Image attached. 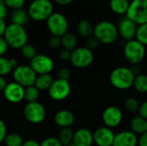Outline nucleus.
<instances>
[{
    "instance_id": "f257e3e1",
    "label": "nucleus",
    "mask_w": 147,
    "mask_h": 146,
    "mask_svg": "<svg viewBox=\"0 0 147 146\" xmlns=\"http://www.w3.org/2000/svg\"><path fill=\"white\" fill-rule=\"evenodd\" d=\"M3 37L7 42L9 47L13 49H20L28 43V33L24 26L14 23L6 26Z\"/></svg>"
},
{
    "instance_id": "f03ea898",
    "label": "nucleus",
    "mask_w": 147,
    "mask_h": 146,
    "mask_svg": "<svg viewBox=\"0 0 147 146\" xmlns=\"http://www.w3.org/2000/svg\"><path fill=\"white\" fill-rule=\"evenodd\" d=\"M93 36L99 43L109 45L114 43L119 34L115 24L109 21H102L94 26Z\"/></svg>"
},
{
    "instance_id": "7ed1b4c3",
    "label": "nucleus",
    "mask_w": 147,
    "mask_h": 146,
    "mask_svg": "<svg viewBox=\"0 0 147 146\" xmlns=\"http://www.w3.org/2000/svg\"><path fill=\"white\" fill-rule=\"evenodd\" d=\"M134 74L130 68L121 66L114 69L109 75V82L111 85L120 90L130 89L133 86Z\"/></svg>"
},
{
    "instance_id": "20e7f679",
    "label": "nucleus",
    "mask_w": 147,
    "mask_h": 146,
    "mask_svg": "<svg viewBox=\"0 0 147 146\" xmlns=\"http://www.w3.org/2000/svg\"><path fill=\"white\" fill-rule=\"evenodd\" d=\"M27 12L32 20L43 22L53 12V4L51 0H33L28 5Z\"/></svg>"
},
{
    "instance_id": "39448f33",
    "label": "nucleus",
    "mask_w": 147,
    "mask_h": 146,
    "mask_svg": "<svg viewBox=\"0 0 147 146\" xmlns=\"http://www.w3.org/2000/svg\"><path fill=\"white\" fill-rule=\"evenodd\" d=\"M136 25L147 23V0H132L125 15Z\"/></svg>"
},
{
    "instance_id": "423d86ee",
    "label": "nucleus",
    "mask_w": 147,
    "mask_h": 146,
    "mask_svg": "<svg viewBox=\"0 0 147 146\" xmlns=\"http://www.w3.org/2000/svg\"><path fill=\"white\" fill-rule=\"evenodd\" d=\"M47 28L53 36L61 37L68 32V21L65 15L59 12H53L46 20Z\"/></svg>"
},
{
    "instance_id": "0eeeda50",
    "label": "nucleus",
    "mask_w": 147,
    "mask_h": 146,
    "mask_svg": "<svg viewBox=\"0 0 147 146\" xmlns=\"http://www.w3.org/2000/svg\"><path fill=\"white\" fill-rule=\"evenodd\" d=\"M123 54L127 61L132 65H139L145 58L146 46L136 40H131L126 42L123 48Z\"/></svg>"
},
{
    "instance_id": "6e6552de",
    "label": "nucleus",
    "mask_w": 147,
    "mask_h": 146,
    "mask_svg": "<svg viewBox=\"0 0 147 146\" xmlns=\"http://www.w3.org/2000/svg\"><path fill=\"white\" fill-rule=\"evenodd\" d=\"M94 60V53L85 46L76 47L71 52L70 61L76 68H86L92 64Z\"/></svg>"
},
{
    "instance_id": "1a4fd4ad",
    "label": "nucleus",
    "mask_w": 147,
    "mask_h": 146,
    "mask_svg": "<svg viewBox=\"0 0 147 146\" xmlns=\"http://www.w3.org/2000/svg\"><path fill=\"white\" fill-rule=\"evenodd\" d=\"M47 91L48 96L52 100L61 102L69 96L71 91V88L68 80L58 78L56 80H53Z\"/></svg>"
},
{
    "instance_id": "9d476101",
    "label": "nucleus",
    "mask_w": 147,
    "mask_h": 146,
    "mask_svg": "<svg viewBox=\"0 0 147 146\" xmlns=\"http://www.w3.org/2000/svg\"><path fill=\"white\" fill-rule=\"evenodd\" d=\"M23 115L28 122L32 124H40L46 119L47 111L45 107L38 102H29L24 107Z\"/></svg>"
},
{
    "instance_id": "9b49d317",
    "label": "nucleus",
    "mask_w": 147,
    "mask_h": 146,
    "mask_svg": "<svg viewBox=\"0 0 147 146\" xmlns=\"http://www.w3.org/2000/svg\"><path fill=\"white\" fill-rule=\"evenodd\" d=\"M36 76L29 65H17L13 69V78L15 82L23 88L34 85Z\"/></svg>"
},
{
    "instance_id": "f8f14e48",
    "label": "nucleus",
    "mask_w": 147,
    "mask_h": 146,
    "mask_svg": "<svg viewBox=\"0 0 147 146\" xmlns=\"http://www.w3.org/2000/svg\"><path fill=\"white\" fill-rule=\"evenodd\" d=\"M29 66L36 75L50 74L54 68L53 60L46 54H36L30 59Z\"/></svg>"
},
{
    "instance_id": "ddd939ff",
    "label": "nucleus",
    "mask_w": 147,
    "mask_h": 146,
    "mask_svg": "<svg viewBox=\"0 0 147 146\" xmlns=\"http://www.w3.org/2000/svg\"><path fill=\"white\" fill-rule=\"evenodd\" d=\"M123 119L122 111L116 106H109L106 108L102 114V120L105 126L115 128L118 126Z\"/></svg>"
},
{
    "instance_id": "4468645a",
    "label": "nucleus",
    "mask_w": 147,
    "mask_h": 146,
    "mask_svg": "<svg viewBox=\"0 0 147 146\" xmlns=\"http://www.w3.org/2000/svg\"><path fill=\"white\" fill-rule=\"evenodd\" d=\"M93 143L97 146H112L115 133L111 128L107 126H101L97 128L93 133Z\"/></svg>"
},
{
    "instance_id": "2eb2a0df",
    "label": "nucleus",
    "mask_w": 147,
    "mask_h": 146,
    "mask_svg": "<svg viewBox=\"0 0 147 146\" xmlns=\"http://www.w3.org/2000/svg\"><path fill=\"white\" fill-rule=\"evenodd\" d=\"M116 27H117L118 34H120V36L123 40L128 41L134 39L137 25L130 19H128L126 15L123 16L119 21L118 26Z\"/></svg>"
},
{
    "instance_id": "dca6fc26",
    "label": "nucleus",
    "mask_w": 147,
    "mask_h": 146,
    "mask_svg": "<svg viewBox=\"0 0 147 146\" xmlns=\"http://www.w3.org/2000/svg\"><path fill=\"white\" fill-rule=\"evenodd\" d=\"M3 92L5 99L11 103H18L23 100L24 88L16 82L7 83Z\"/></svg>"
},
{
    "instance_id": "f3484780",
    "label": "nucleus",
    "mask_w": 147,
    "mask_h": 146,
    "mask_svg": "<svg viewBox=\"0 0 147 146\" xmlns=\"http://www.w3.org/2000/svg\"><path fill=\"white\" fill-rule=\"evenodd\" d=\"M138 137L132 131H122L115 135L112 146H137Z\"/></svg>"
},
{
    "instance_id": "a211bd4d",
    "label": "nucleus",
    "mask_w": 147,
    "mask_h": 146,
    "mask_svg": "<svg viewBox=\"0 0 147 146\" xmlns=\"http://www.w3.org/2000/svg\"><path fill=\"white\" fill-rule=\"evenodd\" d=\"M72 145L75 146H91L93 145L92 133L87 128H79L73 133Z\"/></svg>"
},
{
    "instance_id": "6ab92c4d",
    "label": "nucleus",
    "mask_w": 147,
    "mask_h": 146,
    "mask_svg": "<svg viewBox=\"0 0 147 146\" xmlns=\"http://www.w3.org/2000/svg\"><path fill=\"white\" fill-rule=\"evenodd\" d=\"M53 119L55 124L61 128L70 127L75 120L74 114L68 109H61L58 111L55 114Z\"/></svg>"
},
{
    "instance_id": "aec40b11",
    "label": "nucleus",
    "mask_w": 147,
    "mask_h": 146,
    "mask_svg": "<svg viewBox=\"0 0 147 146\" xmlns=\"http://www.w3.org/2000/svg\"><path fill=\"white\" fill-rule=\"evenodd\" d=\"M131 131L137 134H144L147 133V120L140 116H136L132 119L130 122Z\"/></svg>"
},
{
    "instance_id": "412c9836",
    "label": "nucleus",
    "mask_w": 147,
    "mask_h": 146,
    "mask_svg": "<svg viewBox=\"0 0 147 146\" xmlns=\"http://www.w3.org/2000/svg\"><path fill=\"white\" fill-rule=\"evenodd\" d=\"M53 82V78L50 74H42L36 76L34 86L39 90H47Z\"/></svg>"
},
{
    "instance_id": "4be33fe9",
    "label": "nucleus",
    "mask_w": 147,
    "mask_h": 146,
    "mask_svg": "<svg viewBox=\"0 0 147 146\" xmlns=\"http://www.w3.org/2000/svg\"><path fill=\"white\" fill-rule=\"evenodd\" d=\"M60 42H61V46L64 49L71 52L73 49L77 47L78 39L74 34L67 32L60 37Z\"/></svg>"
},
{
    "instance_id": "5701e85b",
    "label": "nucleus",
    "mask_w": 147,
    "mask_h": 146,
    "mask_svg": "<svg viewBox=\"0 0 147 146\" xmlns=\"http://www.w3.org/2000/svg\"><path fill=\"white\" fill-rule=\"evenodd\" d=\"M77 31L81 36L84 38H89L93 35L94 25L89 20H81L77 25Z\"/></svg>"
},
{
    "instance_id": "b1692460",
    "label": "nucleus",
    "mask_w": 147,
    "mask_h": 146,
    "mask_svg": "<svg viewBox=\"0 0 147 146\" xmlns=\"http://www.w3.org/2000/svg\"><path fill=\"white\" fill-rule=\"evenodd\" d=\"M129 2V0H110L109 7L114 13L123 15L127 13Z\"/></svg>"
},
{
    "instance_id": "393cba45",
    "label": "nucleus",
    "mask_w": 147,
    "mask_h": 146,
    "mask_svg": "<svg viewBox=\"0 0 147 146\" xmlns=\"http://www.w3.org/2000/svg\"><path fill=\"white\" fill-rule=\"evenodd\" d=\"M28 18L29 17H28V12L23 9H15L12 11V13L10 15L11 23L21 25V26H24L27 23Z\"/></svg>"
},
{
    "instance_id": "a878e982",
    "label": "nucleus",
    "mask_w": 147,
    "mask_h": 146,
    "mask_svg": "<svg viewBox=\"0 0 147 146\" xmlns=\"http://www.w3.org/2000/svg\"><path fill=\"white\" fill-rule=\"evenodd\" d=\"M133 86L135 88V89L141 93L146 94L147 92V77L146 74H139L134 77Z\"/></svg>"
},
{
    "instance_id": "bb28decb",
    "label": "nucleus",
    "mask_w": 147,
    "mask_h": 146,
    "mask_svg": "<svg viewBox=\"0 0 147 146\" xmlns=\"http://www.w3.org/2000/svg\"><path fill=\"white\" fill-rule=\"evenodd\" d=\"M73 131L70 128H62L59 134V138L58 139L59 140L60 144L62 146L69 145L71 144H72V139H73Z\"/></svg>"
},
{
    "instance_id": "cd10ccee",
    "label": "nucleus",
    "mask_w": 147,
    "mask_h": 146,
    "mask_svg": "<svg viewBox=\"0 0 147 146\" xmlns=\"http://www.w3.org/2000/svg\"><path fill=\"white\" fill-rule=\"evenodd\" d=\"M39 96H40V91L34 85L24 88L23 99H25L28 102V103L37 102Z\"/></svg>"
},
{
    "instance_id": "c85d7f7f",
    "label": "nucleus",
    "mask_w": 147,
    "mask_h": 146,
    "mask_svg": "<svg viewBox=\"0 0 147 146\" xmlns=\"http://www.w3.org/2000/svg\"><path fill=\"white\" fill-rule=\"evenodd\" d=\"M6 146H22L23 144V139L22 136L16 133H7L3 140Z\"/></svg>"
},
{
    "instance_id": "c756f323",
    "label": "nucleus",
    "mask_w": 147,
    "mask_h": 146,
    "mask_svg": "<svg viewBox=\"0 0 147 146\" xmlns=\"http://www.w3.org/2000/svg\"><path fill=\"white\" fill-rule=\"evenodd\" d=\"M134 40L139 41L144 46L147 45V23L138 25L134 35Z\"/></svg>"
},
{
    "instance_id": "7c9ffc66",
    "label": "nucleus",
    "mask_w": 147,
    "mask_h": 146,
    "mask_svg": "<svg viewBox=\"0 0 147 146\" xmlns=\"http://www.w3.org/2000/svg\"><path fill=\"white\" fill-rule=\"evenodd\" d=\"M21 50V53L22 55L27 59H32L37 53H36V49L35 47L31 45V44H28V43H26L22 47L20 48Z\"/></svg>"
},
{
    "instance_id": "2f4dec72",
    "label": "nucleus",
    "mask_w": 147,
    "mask_h": 146,
    "mask_svg": "<svg viewBox=\"0 0 147 146\" xmlns=\"http://www.w3.org/2000/svg\"><path fill=\"white\" fill-rule=\"evenodd\" d=\"M140 105V102H139V100H137L134 97H129L124 102V107L126 110L130 113L138 112Z\"/></svg>"
},
{
    "instance_id": "473e14b6",
    "label": "nucleus",
    "mask_w": 147,
    "mask_h": 146,
    "mask_svg": "<svg viewBox=\"0 0 147 146\" xmlns=\"http://www.w3.org/2000/svg\"><path fill=\"white\" fill-rule=\"evenodd\" d=\"M12 71H13V69L9 64V59L4 58L3 56L0 57V76L3 77L5 75H8Z\"/></svg>"
},
{
    "instance_id": "72a5a7b5",
    "label": "nucleus",
    "mask_w": 147,
    "mask_h": 146,
    "mask_svg": "<svg viewBox=\"0 0 147 146\" xmlns=\"http://www.w3.org/2000/svg\"><path fill=\"white\" fill-rule=\"evenodd\" d=\"M3 2L8 9L15 10L18 9H22L26 0H3Z\"/></svg>"
},
{
    "instance_id": "f704fd0d",
    "label": "nucleus",
    "mask_w": 147,
    "mask_h": 146,
    "mask_svg": "<svg viewBox=\"0 0 147 146\" xmlns=\"http://www.w3.org/2000/svg\"><path fill=\"white\" fill-rule=\"evenodd\" d=\"M40 146H62V145L60 144V142L58 139V138L49 137V138L45 139L40 144Z\"/></svg>"
},
{
    "instance_id": "c9c22d12",
    "label": "nucleus",
    "mask_w": 147,
    "mask_h": 146,
    "mask_svg": "<svg viewBox=\"0 0 147 146\" xmlns=\"http://www.w3.org/2000/svg\"><path fill=\"white\" fill-rule=\"evenodd\" d=\"M98 45H99L98 40L93 35L87 38V40L85 41V47L88 48L89 50L92 51V52H93V50H95L98 46Z\"/></svg>"
},
{
    "instance_id": "e433bc0d",
    "label": "nucleus",
    "mask_w": 147,
    "mask_h": 146,
    "mask_svg": "<svg viewBox=\"0 0 147 146\" xmlns=\"http://www.w3.org/2000/svg\"><path fill=\"white\" fill-rule=\"evenodd\" d=\"M48 46L50 48L53 50H56L61 46V42H60V37L57 36H51L48 40Z\"/></svg>"
},
{
    "instance_id": "4c0bfd02",
    "label": "nucleus",
    "mask_w": 147,
    "mask_h": 146,
    "mask_svg": "<svg viewBox=\"0 0 147 146\" xmlns=\"http://www.w3.org/2000/svg\"><path fill=\"white\" fill-rule=\"evenodd\" d=\"M71 76V71L67 67H62L58 72V78L63 80H68Z\"/></svg>"
},
{
    "instance_id": "58836bf2",
    "label": "nucleus",
    "mask_w": 147,
    "mask_h": 146,
    "mask_svg": "<svg viewBox=\"0 0 147 146\" xmlns=\"http://www.w3.org/2000/svg\"><path fill=\"white\" fill-rule=\"evenodd\" d=\"M138 113L140 114L139 116L147 120V102H144L140 103V108L138 109Z\"/></svg>"
},
{
    "instance_id": "ea45409f",
    "label": "nucleus",
    "mask_w": 147,
    "mask_h": 146,
    "mask_svg": "<svg viewBox=\"0 0 147 146\" xmlns=\"http://www.w3.org/2000/svg\"><path fill=\"white\" fill-rule=\"evenodd\" d=\"M8 15V8L6 7L3 0H0V19L4 20Z\"/></svg>"
},
{
    "instance_id": "a19ab883",
    "label": "nucleus",
    "mask_w": 147,
    "mask_h": 146,
    "mask_svg": "<svg viewBox=\"0 0 147 146\" xmlns=\"http://www.w3.org/2000/svg\"><path fill=\"white\" fill-rule=\"evenodd\" d=\"M7 135V127L5 123L0 119V143L3 142L5 136Z\"/></svg>"
},
{
    "instance_id": "79ce46f5",
    "label": "nucleus",
    "mask_w": 147,
    "mask_h": 146,
    "mask_svg": "<svg viewBox=\"0 0 147 146\" xmlns=\"http://www.w3.org/2000/svg\"><path fill=\"white\" fill-rule=\"evenodd\" d=\"M8 48H9V46L7 42L5 41V40L3 39V37H0V57L5 54Z\"/></svg>"
},
{
    "instance_id": "37998d69",
    "label": "nucleus",
    "mask_w": 147,
    "mask_h": 146,
    "mask_svg": "<svg viewBox=\"0 0 147 146\" xmlns=\"http://www.w3.org/2000/svg\"><path fill=\"white\" fill-rule=\"evenodd\" d=\"M137 145L138 146H147V133L140 135L138 138L137 141Z\"/></svg>"
},
{
    "instance_id": "c03bdc74",
    "label": "nucleus",
    "mask_w": 147,
    "mask_h": 146,
    "mask_svg": "<svg viewBox=\"0 0 147 146\" xmlns=\"http://www.w3.org/2000/svg\"><path fill=\"white\" fill-rule=\"evenodd\" d=\"M59 57L61 59L63 60H70V57H71V52L65 49H63L60 51L59 52Z\"/></svg>"
},
{
    "instance_id": "a18cd8bd",
    "label": "nucleus",
    "mask_w": 147,
    "mask_h": 146,
    "mask_svg": "<svg viewBox=\"0 0 147 146\" xmlns=\"http://www.w3.org/2000/svg\"><path fill=\"white\" fill-rule=\"evenodd\" d=\"M22 146H40V144L34 139H28L23 142Z\"/></svg>"
},
{
    "instance_id": "49530a36",
    "label": "nucleus",
    "mask_w": 147,
    "mask_h": 146,
    "mask_svg": "<svg viewBox=\"0 0 147 146\" xmlns=\"http://www.w3.org/2000/svg\"><path fill=\"white\" fill-rule=\"evenodd\" d=\"M6 26L7 25H6L5 21L3 20V19H0V37H3V34H4Z\"/></svg>"
},
{
    "instance_id": "de8ad7c7",
    "label": "nucleus",
    "mask_w": 147,
    "mask_h": 146,
    "mask_svg": "<svg viewBox=\"0 0 147 146\" xmlns=\"http://www.w3.org/2000/svg\"><path fill=\"white\" fill-rule=\"evenodd\" d=\"M7 83H8L6 82L5 78H4L3 77H1V76H0V91H3V89H4V88L6 87Z\"/></svg>"
},
{
    "instance_id": "09e8293b",
    "label": "nucleus",
    "mask_w": 147,
    "mask_h": 146,
    "mask_svg": "<svg viewBox=\"0 0 147 146\" xmlns=\"http://www.w3.org/2000/svg\"><path fill=\"white\" fill-rule=\"evenodd\" d=\"M54 1L61 6H65V5L70 4L73 0H54Z\"/></svg>"
},
{
    "instance_id": "8fccbe9b",
    "label": "nucleus",
    "mask_w": 147,
    "mask_h": 146,
    "mask_svg": "<svg viewBox=\"0 0 147 146\" xmlns=\"http://www.w3.org/2000/svg\"><path fill=\"white\" fill-rule=\"evenodd\" d=\"M9 64L12 67V69H15L16 66H17V60L14 58H11V59H9Z\"/></svg>"
},
{
    "instance_id": "3c124183",
    "label": "nucleus",
    "mask_w": 147,
    "mask_h": 146,
    "mask_svg": "<svg viewBox=\"0 0 147 146\" xmlns=\"http://www.w3.org/2000/svg\"><path fill=\"white\" fill-rule=\"evenodd\" d=\"M65 146H75V145H73L72 144H71V145H65Z\"/></svg>"
}]
</instances>
